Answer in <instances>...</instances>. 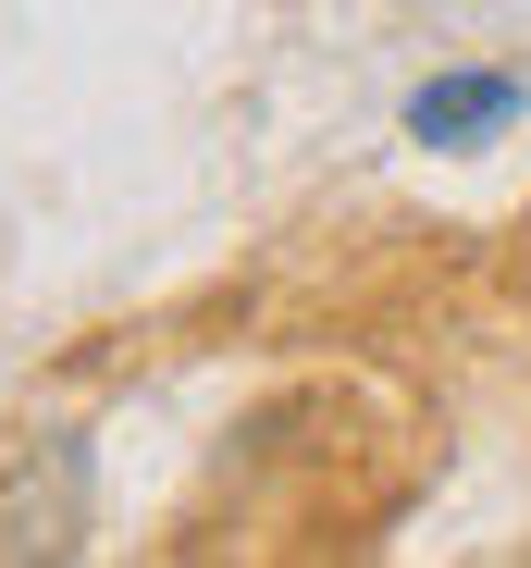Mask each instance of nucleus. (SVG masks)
<instances>
[{"label":"nucleus","instance_id":"1","mask_svg":"<svg viewBox=\"0 0 531 568\" xmlns=\"http://www.w3.org/2000/svg\"><path fill=\"white\" fill-rule=\"evenodd\" d=\"M519 124V74H432L420 100H408V136L420 149H482Z\"/></svg>","mask_w":531,"mask_h":568}]
</instances>
